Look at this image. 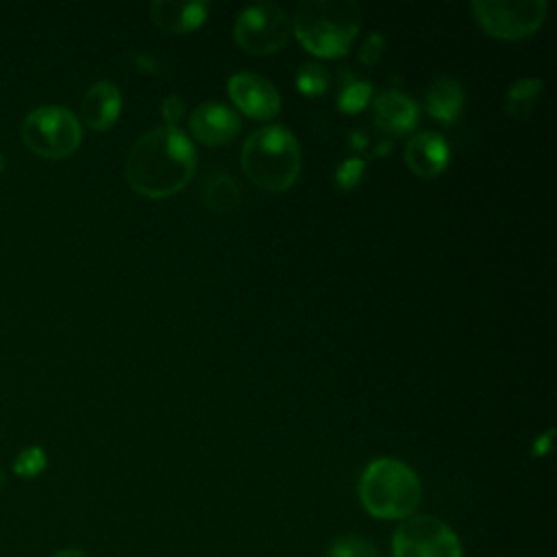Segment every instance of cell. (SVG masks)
<instances>
[{
  "label": "cell",
  "instance_id": "1",
  "mask_svg": "<svg viewBox=\"0 0 557 557\" xmlns=\"http://www.w3.org/2000/svg\"><path fill=\"white\" fill-rule=\"evenodd\" d=\"M194 170V144L176 126H159L144 133L126 159L128 185L148 198H165L181 191Z\"/></svg>",
  "mask_w": 557,
  "mask_h": 557
},
{
  "label": "cell",
  "instance_id": "2",
  "mask_svg": "<svg viewBox=\"0 0 557 557\" xmlns=\"http://www.w3.org/2000/svg\"><path fill=\"white\" fill-rule=\"evenodd\" d=\"M359 26L361 7L352 0H305L296 4L292 17L298 41L326 59L346 54Z\"/></svg>",
  "mask_w": 557,
  "mask_h": 557
},
{
  "label": "cell",
  "instance_id": "3",
  "mask_svg": "<svg viewBox=\"0 0 557 557\" xmlns=\"http://www.w3.org/2000/svg\"><path fill=\"white\" fill-rule=\"evenodd\" d=\"M239 161L255 185L268 191H283L298 178L300 146L287 128L268 124L246 137Z\"/></svg>",
  "mask_w": 557,
  "mask_h": 557
},
{
  "label": "cell",
  "instance_id": "4",
  "mask_svg": "<svg viewBox=\"0 0 557 557\" xmlns=\"http://www.w3.org/2000/svg\"><path fill=\"white\" fill-rule=\"evenodd\" d=\"M422 498L418 474L398 459L381 457L368 463L359 481V500L363 509L383 520L409 518Z\"/></svg>",
  "mask_w": 557,
  "mask_h": 557
},
{
  "label": "cell",
  "instance_id": "5",
  "mask_svg": "<svg viewBox=\"0 0 557 557\" xmlns=\"http://www.w3.org/2000/svg\"><path fill=\"white\" fill-rule=\"evenodd\" d=\"M81 122L78 117L57 104H46L33 109L22 122L24 144L39 157L61 159L72 154L81 144Z\"/></svg>",
  "mask_w": 557,
  "mask_h": 557
},
{
  "label": "cell",
  "instance_id": "6",
  "mask_svg": "<svg viewBox=\"0 0 557 557\" xmlns=\"http://www.w3.org/2000/svg\"><path fill=\"white\" fill-rule=\"evenodd\" d=\"M392 557H463L455 531L433 516H409L394 531Z\"/></svg>",
  "mask_w": 557,
  "mask_h": 557
},
{
  "label": "cell",
  "instance_id": "7",
  "mask_svg": "<svg viewBox=\"0 0 557 557\" xmlns=\"http://www.w3.org/2000/svg\"><path fill=\"white\" fill-rule=\"evenodd\" d=\"M233 35L246 52L272 54L287 44L292 35V22L278 4L257 2L237 15Z\"/></svg>",
  "mask_w": 557,
  "mask_h": 557
},
{
  "label": "cell",
  "instance_id": "8",
  "mask_svg": "<svg viewBox=\"0 0 557 557\" xmlns=\"http://www.w3.org/2000/svg\"><path fill=\"white\" fill-rule=\"evenodd\" d=\"M476 22L498 39H520L542 26L548 4L544 0H476Z\"/></svg>",
  "mask_w": 557,
  "mask_h": 557
},
{
  "label": "cell",
  "instance_id": "9",
  "mask_svg": "<svg viewBox=\"0 0 557 557\" xmlns=\"http://www.w3.org/2000/svg\"><path fill=\"white\" fill-rule=\"evenodd\" d=\"M228 96L239 111L255 120H270L281 111V96L270 81L259 74L239 72L228 78Z\"/></svg>",
  "mask_w": 557,
  "mask_h": 557
},
{
  "label": "cell",
  "instance_id": "10",
  "mask_svg": "<svg viewBox=\"0 0 557 557\" xmlns=\"http://www.w3.org/2000/svg\"><path fill=\"white\" fill-rule=\"evenodd\" d=\"M189 128L198 141L220 146L239 133V117L222 102H200L189 115Z\"/></svg>",
  "mask_w": 557,
  "mask_h": 557
},
{
  "label": "cell",
  "instance_id": "11",
  "mask_svg": "<svg viewBox=\"0 0 557 557\" xmlns=\"http://www.w3.org/2000/svg\"><path fill=\"white\" fill-rule=\"evenodd\" d=\"M120 109H122V96L115 83L98 81L83 96L81 117L89 128L104 131L117 120Z\"/></svg>",
  "mask_w": 557,
  "mask_h": 557
},
{
  "label": "cell",
  "instance_id": "12",
  "mask_svg": "<svg viewBox=\"0 0 557 557\" xmlns=\"http://www.w3.org/2000/svg\"><path fill=\"white\" fill-rule=\"evenodd\" d=\"M405 161L420 176H437L448 165V144L442 135L422 131L407 141Z\"/></svg>",
  "mask_w": 557,
  "mask_h": 557
},
{
  "label": "cell",
  "instance_id": "13",
  "mask_svg": "<svg viewBox=\"0 0 557 557\" xmlns=\"http://www.w3.org/2000/svg\"><path fill=\"white\" fill-rule=\"evenodd\" d=\"M207 9V2L157 0L150 4V17L159 28L168 33H187L205 22Z\"/></svg>",
  "mask_w": 557,
  "mask_h": 557
},
{
  "label": "cell",
  "instance_id": "14",
  "mask_svg": "<svg viewBox=\"0 0 557 557\" xmlns=\"http://www.w3.org/2000/svg\"><path fill=\"white\" fill-rule=\"evenodd\" d=\"M374 120L389 133H407L418 122V107L416 102L400 94V91H383L374 98L372 104Z\"/></svg>",
  "mask_w": 557,
  "mask_h": 557
},
{
  "label": "cell",
  "instance_id": "15",
  "mask_svg": "<svg viewBox=\"0 0 557 557\" xmlns=\"http://www.w3.org/2000/svg\"><path fill=\"white\" fill-rule=\"evenodd\" d=\"M463 107V87L459 81L442 76L426 91V109L433 117L450 124Z\"/></svg>",
  "mask_w": 557,
  "mask_h": 557
},
{
  "label": "cell",
  "instance_id": "16",
  "mask_svg": "<svg viewBox=\"0 0 557 557\" xmlns=\"http://www.w3.org/2000/svg\"><path fill=\"white\" fill-rule=\"evenodd\" d=\"M202 200H205V205H207L211 211L228 213V211L237 209V205H239V187H237V183H235L233 176L220 172V174L211 176V178L205 183Z\"/></svg>",
  "mask_w": 557,
  "mask_h": 557
},
{
  "label": "cell",
  "instance_id": "17",
  "mask_svg": "<svg viewBox=\"0 0 557 557\" xmlns=\"http://www.w3.org/2000/svg\"><path fill=\"white\" fill-rule=\"evenodd\" d=\"M542 91V81L537 78H520L516 81L509 89H507V98H505V111L516 117V120H524L535 102V96Z\"/></svg>",
  "mask_w": 557,
  "mask_h": 557
},
{
  "label": "cell",
  "instance_id": "18",
  "mask_svg": "<svg viewBox=\"0 0 557 557\" xmlns=\"http://www.w3.org/2000/svg\"><path fill=\"white\" fill-rule=\"evenodd\" d=\"M372 96V85L368 81L350 78L342 85V91L337 96V104L344 113H359Z\"/></svg>",
  "mask_w": 557,
  "mask_h": 557
},
{
  "label": "cell",
  "instance_id": "19",
  "mask_svg": "<svg viewBox=\"0 0 557 557\" xmlns=\"http://www.w3.org/2000/svg\"><path fill=\"white\" fill-rule=\"evenodd\" d=\"M329 557H381L376 546L359 535H342L329 546Z\"/></svg>",
  "mask_w": 557,
  "mask_h": 557
},
{
  "label": "cell",
  "instance_id": "20",
  "mask_svg": "<svg viewBox=\"0 0 557 557\" xmlns=\"http://www.w3.org/2000/svg\"><path fill=\"white\" fill-rule=\"evenodd\" d=\"M326 83H329L326 70L318 63H305L296 74V87L305 96H320L326 89Z\"/></svg>",
  "mask_w": 557,
  "mask_h": 557
},
{
  "label": "cell",
  "instance_id": "21",
  "mask_svg": "<svg viewBox=\"0 0 557 557\" xmlns=\"http://www.w3.org/2000/svg\"><path fill=\"white\" fill-rule=\"evenodd\" d=\"M46 468V453L39 446H28L24 450L17 453L15 461H13V470L17 476H37L41 470Z\"/></svg>",
  "mask_w": 557,
  "mask_h": 557
},
{
  "label": "cell",
  "instance_id": "22",
  "mask_svg": "<svg viewBox=\"0 0 557 557\" xmlns=\"http://www.w3.org/2000/svg\"><path fill=\"white\" fill-rule=\"evenodd\" d=\"M363 170H366V159H359V157H352V159H344L337 170H335V183L339 189H352L361 176H363Z\"/></svg>",
  "mask_w": 557,
  "mask_h": 557
},
{
  "label": "cell",
  "instance_id": "23",
  "mask_svg": "<svg viewBox=\"0 0 557 557\" xmlns=\"http://www.w3.org/2000/svg\"><path fill=\"white\" fill-rule=\"evenodd\" d=\"M383 46H385V37H383L381 33H372V35L363 41V46H361V52H359L361 63L374 65V63L381 59Z\"/></svg>",
  "mask_w": 557,
  "mask_h": 557
},
{
  "label": "cell",
  "instance_id": "24",
  "mask_svg": "<svg viewBox=\"0 0 557 557\" xmlns=\"http://www.w3.org/2000/svg\"><path fill=\"white\" fill-rule=\"evenodd\" d=\"M185 113V102L181 96H168L161 104V115L165 120V126H176Z\"/></svg>",
  "mask_w": 557,
  "mask_h": 557
},
{
  "label": "cell",
  "instance_id": "25",
  "mask_svg": "<svg viewBox=\"0 0 557 557\" xmlns=\"http://www.w3.org/2000/svg\"><path fill=\"white\" fill-rule=\"evenodd\" d=\"M550 442H553V429H548L546 433H542V435L533 442V455H537V457L546 455L548 448H550Z\"/></svg>",
  "mask_w": 557,
  "mask_h": 557
},
{
  "label": "cell",
  "instance_id": "26",
  "mask_svg": "<svg viewBox=\"0 0 557 557\" xmlns=\"http://www.w3.org/2000/svg\"><path fill=\"white\" fill-rule=\"evenodd\" d=\"M54 557H89V555L85 550H81V548H63Z\"/></svg>",
  "mask_w": 557,
  "mask_h": 557
},
{
  "label": "cell",
  "instance_id": "27",
  "mask_svg": "<svg viewBox=\"0 0 557 557\" xmlns=\"http://www.w3.org/2000/svg\"><path fill=\"white\" fill-rule=\"evenodd\" d=\"M368 144V135L366 133H352V146L355 148H361Z\"/></svg>",
  "mask_w": 557,
  "mask_h": 557
},
{
  "label": "cell",
  "instance_id": "28",
  "mask_svg": "<svg viewBox=\"0 0 557 557\" xmlns=\"http://www.w3.org/2000/svg\"><path fill=\"white\" fill-rule=\"evenodd\" d=\"M4 483V474H2V470H0V485Z\"/></svg>",
  "mask_w": 557,
  "mask_h": 557
},
{
  "label": "cell",
  "instance_id": "29",
  "mask_svg": "<svg viewBox=\"0 0 557 557\" xmlns=\"http://www.w3.org/2000/svg\"><path fill=\"white\" fill-rule=\"evenodd\" d=\"M0 170H2V154H0Z\"/></svg>",
  "mask_w": 557,
  "mask_h": 557
}]
</instances>
